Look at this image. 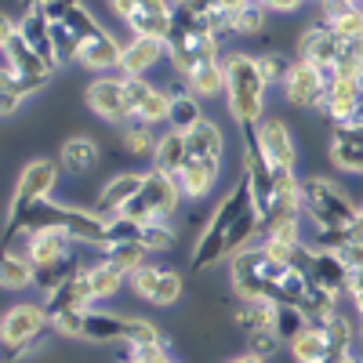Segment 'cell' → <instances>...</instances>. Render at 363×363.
Returning <instances> with one entry per match:
<instances>
[{"mask_svg": "<svg viewBox=\"0 0 363 363\" xmlns=\"http://www.w3.org/2000/svg\"><path fill=\"white\" fill-rule=\"evenodd\" d=\"M229 287L233 298H262L272 306H301L309 291L306 272L272 255L265 244H251L229 258Z\"/></svg>", "mask_w": 363, "mask_h": 363, "instance_id": "1", "label": "cell"}, {"mask_svg": "<svg viewBox=\"0 0 363 363\" xmlns=\"http://www.w3.org/2000/svg\"><path fill=\"white\" fill-rule=\"evenodd\" d=\"M359 203L349 196L342 182L327 174H306L301 178V215L316 229V247H330L342 233L352 229Z\"/></svg>", "mask_w": 363, "mask_h": 363, "instance_id": "2", "label": "cell"}, {"mask_svg": "<svg viewBox=\"0 0 363 363\" xmlns=\"http://www.w3.org/2000/svg\"><path fill=\"white\" fill-rule=\"evenodd\" d=\"M251 182L247 174H240L236 186L218 200V207L207 215L203 229L196 233L193 240V251H189V269L193 272H203V269H215L218 262L233 258V233H236V218H240V211H244V203L251 200Z\"/></svg>", "mask_w": 363, "mask_h": 363, "instance_id": "3", "label": "cell"}, {"mask_svg": "<svg viewBox=\"0 0 363 363\" xmlns=\"http://www.w3.org/2000/svg\"><path fill=\"white\" fill-rule=\"evenodd\" d=\"M222 66H225V106L233 124L240 131L258 128L265 113V91H269V80L258 69V58L247 51H229L222 55Z\"/></svg>", "mask_w": 363, "mask_h": 363, "instance_id": "4", "label": "cell"}, {"mask_svg": "<svg viewBox=\"0 0 363 363\" xmlns=\"http://www.w3.org/2000/svg\"><path fill=\"white\" fill-rule=\"evenodd\" d=\"M218 44L222 40L207 29L203 15L189 11L182 0H174V4H171V33H167V58H171L174 73L186 80L196 66L222 58Z\"/></svg>", "mask_w": 363, "mask_h": 363, "instance_id": "5", "label": "cell"}, {"mask_svg": "<svg viewBox=\"0 0 363 363\" xmlns=\"http://www.w3.org/2000/svg\"><path fill=\"white\" fill-rule=\"evenodd\" d=\"M44 330H51V316L44 301H18L0 320V342L8 349V359H22L40 342Z\"/></svg>", "mask_w": 363, "mask_h": 363, "instance_id": "6", "label": "cell"}, {"mask_svg": "<svg viewBox=\"0 0 363 363\" xmlns=\"http://www.w3.org/2000/svg\"><path fill=\"white\" fill-rule=\"evenodd\" d=\"M182 200H186V196H182L178 182L149 167L138 196L124 211V218H131V222H164V218H174V211H178Z\"/></svg>", "mask_w": 363, "mask_h": 363, "instance_id": "7", "label": "cell"}, {"mask_svg": "<svg viewBox=\"0 0 363 363\" xmlns=\"http://www.w3.org/2000/svg\"><path fill=\"white\" fill-rule=\"evenodd\" d=\"M84 102H87V109L95 113L99 120H106V124H113V128H116V124L124 128L128 120H135V113H131V95H128V77H124V73L91 80L87 91H84Z\"/></svg>", "mask_w": 363, "mask_h": 363, "instance_id": "8", "label": "cell"}, {"mask_svg": "<svg viewBox=\"0 0 363 363\" xmlns=\"http://www.w3.org/2000/svg\"><path fill=\"white\" fill-rule=\"evenodd\" d=\"M55 186H58V167H55V160H48V157L29 160V164L18 171L15 193H11V200H8V218H15V215H22V211H29L33 203L48 200Z\"/></svg>", "mask_w": 363, "mask_h": 363, "instance_id": "9", "label": "cell"}, {"mask_svg": "<svg viewBox=\"0 0 363 363\" xmlns=\"http://www.w3.org/2000/svg\"><path fill=\"white\" fill-rule=\"evenodd\" d=\"M131 291L149 301V306H157V309H167L174 306V301L182 298V291H186V280H182V272L167 269V265H153V262H145L138 265L131 277H128Z\"/></svg>", "mask_w": 363, "mask_h": 363, "instance_id": "10", "label": "cell"}, {"mask_svg": "<svg viewBox=\"0 0 363 363\" xmlns=\"http://www.w3.org/2000/svg\"><path fill=\"white\" fill-rule=\"evenodd\" d=\"M327 80H330L327 69L306 62V58H294L280 87H284L287 106H294V109H320L323 95H327Z\"/></svg>", "mask_w": 363, "mask_h": 363, "instance_id": "11", "label": "cell"}, {"mask_svg": "<svg viewBox=\"0 0 363 363\" xmlns=\"http://www.w3.org/2000/svg\"><path fill=\"white\" fill-rule=\"evenodd\" d=\"M95 29H102V26H99V18L91 15L84 4L69 8L58 22H51V37H55L58 66H73V62H77V51L84 48V40L95 33Z\"/></svg>", "mask_w": 363, "mask_h": 363, "instance_id": "12", "label": "cell"}, {"mask_svg": "<svg viewBox=\"0 0 363 363\" xmlns=\"http://www.w3.org/2000/svg\"><path fill=\"white\" fill-rule=\"evenodd\" d=\"M128 95H131V113L142 124H167L171 113V91L153 84L149 77H128Z\"/></svg>", "mask_w": 363, "mask_h": 363, "instance_id": "13", "label": "cell"}, {"mask_svg": "<svg viewBox=\"0 0 363 363\" xmlns=\"http://www.w3.org/2000/svg\"><path fill=\"white\" fill-rule=\"evenodd\" d=\"M142 182H145V171H116L102 182V189H99L91 207H95L102 218H120L128 211V203L138 196Z\"/></svg>", "mask_w": 363, "mask_h": 363, "instance_id": "14", "label": "cell"}, {"mask_svg": "<svg viewBox=\"0 0 363 363\" xmlns=\"http://www.w3.org/2000/svg\"><path fill=\"white\" fill-rule=\"evenodd\" d=\"M258 145H262V157L269 160L272 171H294L298 164V145H294V135L284 120L269 116L258 124Z\"/></svg>", "mask_w": 363, "mask_h": 363, "instance_id": "15", "label": "cell"}, {"mask_svg": "<svg viewBox=\"0 0 363 363\" xmlns=\"http://www.w3.org/2000/svg\"><path fill=\"white\" fill-rule=\"evenodd\" d=\"M338 51H342V37H338L327 22L316 18L313 26L301 29V37H298V55H294V58H306V62H313V66H320V69L330 73Z\"/></svg>", "mask_w": 363, "mask_h": 363, "instance_id": "16", "label": "cell"}, {"mask_svg": "<svg viewBox=\"0 0 363 363\" xmlns=\"http://www.w3.org/2000/svg\"><path fill=\"white\" fill-rule=\"evenodd\" d=\"M120 62H124V48L116 44V37L109 29H95V33L84 40V48L77 51L73 66H80L87 73H109V69L120 73Z\"/></svg>", "mask_w": 363, "mask_h": 363, "instance_id": "17", "label": "cell"}, {"mask_svg": "<svg viewBox=\"0 0 363 363\" xmlns=\"http://www.w3.org/2000/svg\"><path fill=\"white\" fill-rule=\"evenodd\" d=\"M73 240L62 233V229H37V233H26V255L29 262H33L37 269H51L58 262H66L73 258Z\"/></svg>", "mask_w": 363, "mask_h": 363, "instance_id": "18", "label": "cell"}, {"mask_svg": "<svg viewBox=\"0 0 363 363\" xmlns=\"http://www.w3.org/2000/svg\"><path fill=\"white\" fill-rule=\"evenodd\" d=\"M18 33L22 40L33 48L51 69H58V55H55V37H51V18L40 11V8H29L18 15Z\"/></svg>", "mask_w": 363, "mask_h": 363, "instance_id": "19", "label": "cell"}, {"mask_svg": "<svg viewBox=\"0 0 363 363\" xmlns=\"http://www.w3.org/2000/svg\"><path fill=\"white\" fill-rule=\"evenodd\" d=\"M167 55L164 40L153 37H131V44H124V62H120V73L124 77H149Z\"/></svg>", "mask_w": 363, "mask_h": 363, "instance_id": "20", "label": "cell"}, {"mask_svg": "<svg viewBox=\"0 0 363 363\" xmlns=\"http://www.w3.org/2000/svg\"><path fill=\"white\" fill-rule=\"evenodd\" d=\"M128 327H131V316H124V313L87 309V316H84V338L80 342H95V345L128 342Z\"/></svg>", "mask_w": 363, "mask_h": 363, "instance_id": "21", "label": "cell"}, {"mask_svg": "<svg viewBox=\"0 0 363 363\" xmlns=\"http://www.w3.org/2000/svg\"><path fill=\"white\" fill-rule=\"evenodd\" d=\"M186 145H189V157L193 160H203V164H218L222 167V157H225V135L215 120H200L196 128L186 131Z\"/></svg>", "mask_w": 363, "mask_h": 363, "instance_id": "22", "label": "cell"}, {"mask_svg": "<svg viewBox=\"0 0 363 363\" xmlns=\"http://www.w3.org/2000/svg\"><path fill=\"white\" fill-rule=\"evenodd\" d=\"M330 160L349 174H363V128L342 124L330 135Z\"/></svg>", "mask_w": 363, "mask_h": 363, "instance_id": "23", "label": "cell"}, {"mask_svg": "<svg viewBox=\"0 0 363 363\" xmlns=\"http://www.w3.org/2000/svg\"><path fill=\"white\" fill-rule=\"evenodd\" d=\"M80 280H84V287H87L91 301H106V298H113L120 287H124L128 272H120L113 262L99 258V262H91V265L84 262V269H80Z\"/></svg>", "mask_w": 363, "mask_h": 363, "instance_id": "24", "label": "cell"}, {"mask_svg": "<svg viewBox=\"0 0 363 363\" xmlns=\"http://www.w3.org/2000/svg\"><path fill=\"white\" fill-rule=\"evenodd\" d=\"M189 164V145H186V131H164L157 149H153V171L167 174V178H178L182 167Z\"/></svg>", "mask_w": 363, "mask_h": 363, "instance_id": "25", "label": "cell"}, {"mask_svg": "<svg viewBox=\"0 0 363 363\" xmlns=\"http://www.w3.org/2000/svg\"><path fill=\"white\" fill-rule=\"evenodd\" d=\"M99 142L95 138H87V135H73L62 142V149H58V164H62L69 174H91L99 167Z\"/></svg>", "mask_w": 363, "mask_h": 363, "instance_id": "26", "label": "cell"}, {"mask_svg": "<svg viewBox=\"0 0 363 363\" xmlns=\"http://www.w3.org/2000/svg\"><path fill=\"white\" fill-rule=\"evenodd\" d=\"M218 174H222L218 164H203V160H193L189 157V164L182 167V174L174 182H178V189H182V196H186V200H203L211 189L218 186Z\"/></svg>", "mask_w": 363, "mask_h": 363, "instance_id": "27", "label": "cell"}, {"mask_svg": "<svg viewBox=\"0 0 363 363\" xmlns=\"http://www.w3.org/2000/svg\"><path fill=\"white\" fill-rule=\"evenodd\" d=\"M186 91H189V95H196L200 102L225 99V66H222V58L196 66V69L186 77Z\"/></svg>", "mask_w": 363, "mask_h": 363, "instance_id": "28", "label": "cell"}, {"mask_svg": "<svg viewBox=\"0 0 363 363\" xmlns=\"http://www.w3.org/2000/svg\"><path fill=\"white\" fill-rule=\"evenodd\" d=\"M0 284L8 291H26V287H37V265L29 262L26 251H18L15 244H8L4 262H0Z\"/></svg>", "mask_w": 363, "mask_h": 363, "instance_id": "29", "label": "cell"}, {"mask_svg": "<svg viewBox=\"0 0 363 363\" xmlns=\"http://www.w3.org/2000/svg\"><path fill=\"white\" fill-rule=\"evenodd\" d=\"M287 345H291L294 363H327V330H323V323H306Z\"/></svg>", "mask_w": 363, "mask_h": 363, "instance_id": "30", "label": "cell"}, {"mask_svg": "<svg viewBox=\"0 0 363 363\" xmlns=\"http://www.w3.org/2000/svg\"><path fill=\"white\" fill-rule=\"evenodd\" d=\"M99 258H106V262H113L120 272H131L138 269V265H145L149 262V247L145 244H138V240H113V244H106L102 251H99Z\"/></svg>", "mask_w": 363, "mask_h": 363, "instance_id": "31", "label": "cell"}, {"mask_svg": "<svg viewBox=\"0 0 363 363\" xmlns=\"http://www.w3.org/2000/svg\"><path fill=\"white\" fill-rule=\"evenodd\" d=\"M200 120H203V102L189 91H171V113H167L171 131H189Z\"/></svg>", "mask_w": 363, "mask_h": 363, "instance_id": "32", "label": "cell"}, {"mask_svg": "<svg viewBox=\"0 0 363 363\" xmlns=\"http://www.w3.org/2000/svg\"><path fill=\"white\" fill-rule=\"evenodd\" d=\"M272 313H277V306L272 301H262V298H236L233 301V323L244 330H255V327H265L272 323Z\"/></svg>", "mask_w": 363, "mask_h": 363, "instance_id": "33", "label": "cell"}, {"mask_svg": "<svg viewBox=\"0 0 363 363\" xmlns=\"http://www.w3.org/2000/svg\"><path fill=\"white\" fill-rule=\"evenodd\" d=\"M120 142L131 157H153L157 149V135H153V124H142V120H128L124 128H120Z\"/></svg>", "mask_w": 363, "mask_h": 363, "instance_id": "34", "label": "cell"}, {"mask_svg": "<svg viewBox=\"0 0 363 363\" xmlns=\"http://www.w3.org/2000/svg\"><path fill=\"white\" fill-rule=\"evenodd\" d=\"M128 349H157L164 345L167 349V338H164V330L153 323V320H142V316H131V327H128Z\"/></svg>", "mask_w": 363, "mask_h": 363, "instance_id": "35", "label": "cell"}, {"mask_svg": "<svg viewBox=\"0 0 363 363\" xmlns=\"http://www.w3.org/2000/svg\"><path fill=\"white\" fill-rule=\"evenodd\" d=\"M359 73H363V37L342 40V51L335 58V66H330V77H352V80H359Z\"/></svg>", "mask_w": 363, "mask_h": 363, "instance_id": "36", "label": "cell"}, {"mask_svg": "<svg viewBox=\"0 0 363 363\" xmlns=\"http://www.w3.org/2000/svg\"><path fill=\"white\" fill-rule=\"evenodd\" d=\"M284 345H287V342H284V335H280V330L272 327V323L247 330V352H255V356H262V359L277 356V352H280Z\"/></svg>", "mask_w": 363, "mask_h": 363, "instance_id": "37", "label": "cell"}, {"mask_svg": "<svg viewBox=\"0 0 363 363\" xmlns=\"http://www.w3.org/2000/svg\"><path fill=\"white\" fill-rule=\"evenodd\" d=\"M138 225H142L138 229V244H145L149 255H153V251H167L174 244V222L171 218H164V222H138Z\"/></svg>", "mask_w": 363, "mask_h": 363, "instance_id": "38", "label": "cell"}, {"mask_svg": "<svg viewBox=\"0 0 363 363\" xmlns=\"http://www.w3.org/2000/svg\"><path fill=\"white\" fill-rule=\"evenodd\" d=\"M51 330L58 338H84V316L87 309H48Z\"/></svg>", "mask_w": 363, "mask_h": 363, "instance_id": "39", "label": "cell"}, {"mask_svg": "<svg viewBox=\"0 0 363 363\" xmlns=\"http://www.w3.org/2000/svg\"><path fill=\"white\" fill-rule=\"evenodd\" d=\"M265 29V8H262V0L244 11H233V33L236 37H258Z\"/></svg>", "mask_w": 363, "mask_h": 363, "instance_id": "40", "label": "cell"}, {"mask_svg": "<svg viewBox=\"0 0 363 363\" xmlns=\"http://www.w3.org/2000/svg\"><path fill=\"white\" fill-rule=\"evenodd\" d=\"M306 323H309V316L301 313V306H277V313H272V327L284 335V342H291Z\"/></svg>", "mask_w": 363, "mask_h": 363, "instance_id": "41", "label": "cell"}, {"mask_svg": "<svg viewBox=\"0 0 363 363\" xmlns=\"http://www.w3.org/2000/svg\"><path fill=\"white\" fill-rule=\"evenodd\" d=\"M255 58H258V69H262V77L269 84H284V77H287V69L294 62V58H287L280 51H265V55H255Z\"/></svg>", "mask_w": 363, "mask_h": 363, "instance_id": "42", "label": "cell"}, {"mask_svg": "<svg viewBox=\"0 0 363 363\" xmlns=\"http://www.w3.org/2000/svg\"><path fill=\"white\" fill-rule=\"evenodd\" d=\"M335 33L342 37V40H356V37H363V11H359V4L356 8H349L342 18H335V22H327Z\"/></svg>", "mask_w": 363, "mask_h": 363, "instance_id": "43", "label": "cell"}, {"mask_svg": "<svg viewBox=\"0 0 363 363\" xmlns=\"http://www.w3.org/2000/svg\"><path fill=\"white\" fill-rule=\"evenodd\" d=\"M265 11H280V15H294L306 8V0H262Z\"/></svg>", "mask_w": 363, "mask_h": 363, "instance_id": "44", "label": "cell"}, {"mask_svg": "<svg viewBox=\"0 0 363 363\" xmlns=\"http://www.w3.org/2000/svg\"><path fill=\"white\" fill-rule=\"evenodd\" d=\"M349 240H363V203H359V211H356V222H352V229L349 233H342L330 247H342V244H349Z\"/></svg>", "mask_w": 363, "mask_h": 363, "instance_id": "45", "label": "cell"}, {"mask_svg": "<svg viewBox=\"0 0 363 363\" xmlns=\"http://www.w3.org/2000/svg\"><path fill=\"white\" fill-rule=\"evenodd\" d=\"M106 4H109V11L120 18V22H131V15H135V0H106Z\"/></svg>", "mask_w": 363, "mask_h": 363, "instance_id": "46", "label": "cell"}, {"mask_svg": "<svg viewBox=\"0 0 363 363\" xmlns=\"http://www.w3.org/2000/svg\"><path fill=\"white\" fill-rule=\"evenodd\" d=\"M135 11H145V15H167V11H171V0H135Z\"/></svg>", "mask_w": 363, "mask_h": 363, "instance_id": "47", "label": "cell"}, {"mask_svg": "<svg viewBox=\"0 0 363 363\" xmlns=\"http://www.w3.org/2000/svg\"><path fill=\"white\" fill-rule=\"evenodd\" d=\"M189 11H196V15H211V11H218L222 8V0H182Z\"/></svg>", "mask_w": 363, "mask_h": 363, "instance_id": "48", "label": "cell"}, {"mask_svg": "<svg viewBox=\"0 0 363 363\" xmlns=\"http://www.w3.org/2000/svg\"><path fill=\"white\" fill-rule=\"evenodd\" d=\"M51 4H80V0H18L22 11H29V8H51Z\"/></svg>", "mask_w": 363, "mask_h": 363, "instance_id": "49", "label": "cell"}, {"mask_svg": "<svg viewBox=\"0 0 363 363\" xmlns=\"http://www.w3.org/2000/svg\"><path fill=\"white\" fill-rule=\"evenodd\" d=\"M251 4H258V0H222L225 11H244V8H251Z\"/></svg>", "mask_w": 363, "mask_h": 363, "instance_id": "50", "label": "cell"}, {"mask_svg": "<svg viewBox=\"0 0 363 363\" xmlns=\"http://www.w3.org/2000/svg\"><path fill=\"white\" fill-rule=\"evenodd\" d=\"M225 363H269V359H262V356H255V352H244V356H229Z\"/></svg>", "mask_w": 363, "mask_h": 363, "instance_id": "51", "label": "cell"}, {"mask_svg": "<svg viewBox=\"0 0 363 363\" xmlns=\"http://www.w3.org/2000/svg\"><path fill=\"white\" fill-rule=\"evenodd\" d=\"M356 338L363 342V316H359V323H356Z\"/></svg>", "mask_w": 363, "mask_h": 363, "instance_id": "52", "label": "cell"}, {"mask_svg": "<svg viewBox=\"0 0 363 363\" xmlns=\"http://www.w3.org/2000/svg\"><path fill=\"white\" fill-rule=\"evenodd\" d=\"M124 363H142V359H135V356H131V352H128V356H124Z\"/></svg>", "mask_w": 363, "mask_h": 363, "instance_id": "53", "label": "cell"}, {"mask_svg": "<svg viewBox=\"0 0 363 363\" xmlns=\"http://www.w3.org/2000/svg\"><path fill=\"white\" fill-rule=\"evenodd\" d=\"M160 363H178V359H174V356H164V359H160Z\"/></svg>", "mask_w": 363, "mask_h": 363, "instance_id": "54", "label": "cell"}, {"mask_svg": "<svg viewBox=\"0 0 363 363\" xmlns=\"http://www.w3.org/2000/svg\"><path fill=\"white\" fill-rule=\"evenodd\" d=\"M359 91H363V73H359Z\"/></svg>", "mask_w": 363, "mask_h": 363, "instance_id": "55", "label": "cell"}]
</instances>
